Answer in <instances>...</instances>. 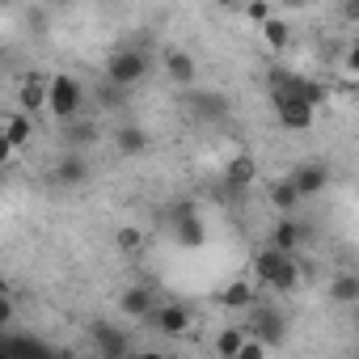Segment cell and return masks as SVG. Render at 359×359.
Listing matches in <instances>:
<instances>
[{
  "mask_svg": "<svg viewBox=\"0 0 359 359\" xmlns=\"http://www.w3.org/2000/svg\"><path fill=\"white\" fill-rule=\"evenodd\" d=\"M89 342H93V351H97L102 359H123V355L131 351V338H127L118 325H106V321L89 325Z\"/></svg>",
  "mask_w": 359,
  "mask_h": 359,
  "instance_id": "ba28073f",
  "label": "cell"
},
{
  "mask_svg": "<svg viewBox=\"0 0 359 359\" xmlns=\"http://www.w3.org/2000/svg\"><path fill=\"white\" fill-rule=\"evenodd\" d=\"M51 182H55V187H64V191H76V187H85V182H89V161H85L76 148H68V152L55 161Z\"/></svg>",
  "mask_w": 359,
  "mask_h": 359,
  "instance_id": "30bf717a",
  "label": "cell"
},
{
  "mask_svg": "<svg viewBox=\"0 0 359 359\" xmlns=\"http://www.w3.org/2000/svg\"><path fill=\"white\" fill-rule=\"evenodd\" d=\"M165 220H169V233H173V241L182 245V250H199V245L208 241V229H203L195 203H187V199L173 203V208L165 212Z\"/></svg>",
  "mask_w": 359,
  "mask_h": 359,
  "instance_id": "3957f363",
  "label": "cell"
},
{
  "mask_svg": "<svg viewBox=\"0 0 359 359\" xmlns=\"http://www.w3.org/2000/svg\"><path fill=\"white\" fill-rule=\"evenodd\" d=\"M254 275H258V287H271V292H292V287L300 283L296 254L275 250V245H266V250L254 258Z\"/></svg>",
  "mask_w": 359,
  "mask_h": 359,
  "instance_id": "6da1fadb",
  "label": "cell"
},
{
  "mask_svg": "<svg viewBox=\"0 0 359 359\" xmlns=\"http://www.w3.org/2000/svg\"><path fill=\"white\" fill-rule=\"evenodd\" d=\"M245 18H254L258 26L271 18V9H266V0H245Z\"/></svg>",
  "mask_w": 359,
  "mask_h": 359,
  "instance_id": "83f0119b",
  "label": "cell"
},
{
  "mask_svg": "<svg viewBox=\"0 0 359 359\" xmlns=\"http://www.w3.org/2000/svg\"><path fill=\"white\" fill-rule=\"evenodd\" d=\"M220 9H245V0H216Z\"/></svg>",
  "mask_w": 359,
  "mask_h": 359,
  "instance_id": "4dcf8cb0",
  "label": "cell"
},
{
  "mask_svg": "<svg viewBox=\"0 0 359 359\" xmlns=\"http://www.w3.org/2000/svg\"><path fill=\"white\" fill-rule=\"evenodd\" d=\"M245 325H250V334H258L271 351H275V346H283V338H287V317H283L279 309H262V304H254Z\"/></svg>",
  "mask_w": 359,
  "mask_h": 359,
  "instance_id": "52a82bcc",
  "label": "cell"
},
{
  "mask_svg": "<svg viewBox=\"0 0 359 359\" xmlns=\"http://www.w3.org/2000/svg\"><path fill=\"white\" fill-rule=\"evenodd\" d=\"M266 351H271V346H266V342H262V338H258V334H250V338H245V346H241V355H237V359H262V355H266Z\"/></svg>",
  "mask_w": 359,
  "mask_h": 359,
  "instance_id": "4316f807",
  "label": "cell"
},
{
  "mask_svg": "<svg viewBox=\"0 0 359 359\" xmlns=\"http://www.w3.org/2000/svg\"><path fill=\"white\" fill-rule=\"evenodd\" d=\"M60 127H64L68 148H76V152H81V144H93V135H97L93 127H76V118H72V123H60Z\"/></svg>",
  "mask_w": 359,
  "mask_h": 359,
  "instance_id": "d4e9b609",
  "label": "cell"
},
{
  "mask_svg": "<svg viewBox=\"0 0 359 359\" xmlns=\"http://www.w3.org/2000/svg\"><path fill=\"white\" fill-rule=\"evenodd\" d=\"M330 300L334 304H359V275L355 271H342L330 279Z\"/></svg>",
  "mask_w": 359,
  "mask_h": 359,
  "instance_id": "d6986e66",
  "label": "cell"
},
{
  "mask_svg": "<svg viewBox=\"0 0 359 359\" xmlns=\"http://www.w3.org/2000/svg\"><path fill=\"white\" fill-rule=\"evenodd\" d=\"M161 64H165V76H169L177 89H191V85L199 81V64H195V55L182 51V47H169V51L161 55Z\"/></svg>",
  "mask_w": 359,
  "mask_h": 359,
  "instance_id": "9c48e42d",
  "label": "cell"
},
{
  "mask_svg": "<svg viewBox=\"0 0 359 359\" xmlns=\"http://www.w3.org/2000/svg\"><path fill=\"white\" fill-rule=\"evenodd\" d=\"M47 102H51V81H43V76H26L22 89H18V106H22L26 114L39 118V110H47Z\"/></svg>",
  "mask_w": 359,
  "mask_h": 359,
  "instance_id": "5bb4252c",
  "label": "cell"
},
{
  "mask_svg": "<svg viewBox=\"0 0 359 359\" xmlns=\"http://www.w3.org/2000/svg\"><path fill=\"white\" fill-rule=\"evenodd\" d=\"M283 5H287V9H300V5H309V0H283Z\"/></svg>",
  "mask_w": 359,
  "mask_h": 359,
  "instance_id": "1f68e13d",
  "label": "cell"
},
{
  "mask_svg": "<svg viewBox=\"0 0 359 359\" xmlns=\"http://www.w3.org/2000/svg\"><path fill=\"white\" fill-rule=\"evenodd\" d=\"M338 18L342 22H359V0H338Z\"/></svg>",
  "mask_w": 359,
  "mask_h": 359,
  "instance_id": "f1b7e54d",
  "label": "cell"
},
{
  "mask_svg": "<svg viewBox=\"0 0 359 359\" xmlns=\"http://www.w3.org/2000/svg\"><path fill=\"white\" fill-rule=\"evenodd\" d=\"M258 182V165H254V156L250 152H237L229 165H224V187L229 191H250Z\"/></svg>",
  "mask_w": 359,
  "mask_h": 359,
  "instance_id": "4fadbf2b",
  "label": "cell"
},
{
  "mask_svg": "<svg viewBox=\"0 0 359 359\" xmlns=\"http://www.w3.org/2000/svg\"><path fill=\"white\" fill-rule=\"evenodd\" d=\"M346 68L359 76V43H351V51H346Z\"/></svg>",
  "mask_w": 359,
  "mask_h": 359,
  "instance_id": "f546056e",
  "label": "cell"
},
{
  "mask_svg": "<svg viewBox=\"0 0 359 359\" xmlns=\"http://www.w3.org/2000/svg\"><path fill=\"white\" fill-rule=\"evenodd\" d=\"M220 304H224V309H254V304H258V292H254L245 279H233V283L220 292Z\"/></svg>",
  "mask_w": 359,
  "mask_h": 359,
  "instance_id": "44dd1931",
  "label": "cell"
},
{
  "mask_svg": "<svg viewBox=\"0 0 359 359\" xmlns=\"http://www.w3.org/2000/svg\"><path fill=\"white\" fill-rule=\"evenodd\" d=\"M187 106H191V114L199 123H229V114H233V102L220 89H191Z\"/></svg>",
  "mask_w": 359,
  "mask_h": 359,
  "instance_id": "8992f818",
  "label": "cell"
},
{
  "mask_svg": "<svg viewBox=\"0 0 359 359\" xmlns=\"http://www.w3.org/2000/svg\"><path fill=\"white\" fill-rule=\"evenodd\" d=\"M148 321H152V330L165 334V338H182V334L191 330V309H187V304H161Z\"/></svg>",
  "mask_w": 359,
  "mask_h": 359,
  "instance_id": "8fae6325",
  "label": "cell"
},
{
  "mask_svg": "<svg viewBox=\"0 0 359 359\" xmlns=\"http://www.w3.org/2000/svg\"><path fill=\"white\" fill-rule=\"evenodd\" d=\"M355 334H359V321H355Z\"/></svg>",
  "mask_w": 359,
  "mask_h": 359,
  "instance_id": "d6a6232c",
  "label": "cell"
},
{
  "mask_svg": "<svg viewBox=\"0 0 359 359\" xmlns=\"http://www.w3.org/2000/svg\"><path fill=\"white\" fill-rule=\"evenodd\" d=\"M13 313H18V304H13V292H5V296H0V334H5V330H13Z\"/></svg>",
  "mask_w": 359,
  "mask_h": 359,
  "instance_id": "484cf974",
  "label": "cell"
},
{
  "mask_svg": "<svg viewBox=\"0 0 359 359\" xmlns=\"http://www.w3.org/2000/svg\"><path fill=\"white\" fill-rule=\"evenodd\" d=\"M144 76H148V55H144L140 47H123V51H114V55L106 60V81H114V85H123V89L140 85Z\"/></svg>",
  "mask_w": 359,
  "mask_h": 359,
  "instance_id": "277c9868",
  "label": "cell"
},
{
  "mask_svg": "<svg viewBox=\"0 0 359 359\" xmlns=\"http://www.w3.org/2000/svg\"><path fill=\"white\" fill-rule=\"evenodd\" d=\"M114 148H118V156H144L148 152V131L140 123H123L114 131Z\"/></svg>",
  "mask_w": 359,
  "mask_h": 359,
  "instance_id": "2e32d148",
  "label": "cell"
},
{
  "mask_svg": "<svg viewBox=\"0 0 359 359\" xmlns=\"http://www.w3.org/2000/svg\"><path fill=\"white\" fill-rule=\"evenodd\" d=\"M304 241V229L296 224V220H279L275 229H271V245L275 250H287V254H296V245Z\"/></svg>",
  "mask_w": 359,
  "mask_h": 359,
  "instance_id": "7402d4cb",
  "label": "cell"
},
{
  "mask_svg": "<svg viewBox=\"0 0 359 359\" xmlns=\"http://www.w3.org/2000/svg\"><path fill=\"white\" fill-rule=\"evenodd\" d=\"M30 140H34V114H26V110L9 114V118H5V144L18 152V148H26Z\"/></svg>",
  "mask_w": 359,
  "mask_h": 359,
  "instance_id": "e0dca14e",
  "label": "cell"
},
{
  "mask_svg": "<svg viewBox=\"0 0 359 359\" xmlns=\"http://www.w3.org/2000/svg\"><path fill=\"white\" fill-rule=\"evenodd\" d=\"M300 203H304V195L296 191V182H292V177H287V182H275V187H271V208H275V212L292 216Z\"/></svg>",
  "mask_w": 359,
  "mask_h": 359,
  "instance_id": "ffe728a7",
  "label": "cell"
},
{
  "mask_svg": "<svg viewBox=\"0 0 359 359\" xmlns=\"http://www.w3.org/2000/svg\"><path fill=\"white\" fill-rule=\"evenodd\" d=\"M118 309H123V317H131V321H148V317L156 313V296H152V287L135 283V287H127V292L118 296Z\"/></svg>",
  "mask_w": 359,
  "mask_h": 359,
  "instance_id": "7c38bea8",
  "label": "cell"
},
{
  "mask_svg": "<svg viewBox=\"0 0 359 359\" xmlns=\"http://www.w3.org/2000/svg\"><path fill=\"white\" fill-rule=\"evenodd\" d=\"M114 241H118L123 254H140V250H144V233H140L135 224H123V229L114 233Z\"/></svg>",
  "mask_w": 359,
  "mask_h": 359,
  "instance_id": "cb8c5ba5",
  "label": "cell"
},
{
  "mask_svg": "<svg viewBox=\"0 0 359 359\" xmlns=\"http://www.w3.org/2000/svg\"><path fill=\"white\" fill-rule=\"evenodd\" d=\"M245 338H250V325H224V330L216 334L212 351H216L220 359H237V355H241V346H245Z\"/></svg>",
  "mask_w": 359,
  "mask_h": 359,
  "instance_id": "ac0fdd59",
  "label": "cell"
},
{
  "mask_svg": "<svg viewBox=\"0 0 359 359\" xmlns=\"http://www.w3.org/2000/svg\"><path fill=\"white\" fill-rule=\"evenodd\" d=\"M81 106H85V85H81L76 76H68V72L51 76V102H47L51 118H55V123H72V118L81 114Z\"/></svg>",
  "mask_w": 359,
  "mask_h": 359,
  "instance_id": "7a4b0ae2",
  "label": "cell"
},
{
  "mask_svg": "<svg viewBox=\"0 0 359 359\" xmlns=\"http://www.w3.org/2000/svg\"><path fill=\"white\" fill-rule=\"evenodd\" d=\"M271 106L279 114V127H287V131H309L317 118V106L296 97V93H271Z\"/></svg>",
  "mask_w": 359,
  "mask_h": 359,
  "instance_id": "5b68a950",
  "label": "cell"
},
{
  "mask_svg": "<svg viewBox=\"0 0 359 359\" xmlns=\"http://www.w3.org/2000/svg\"><path fill=\"white\" fill-rule=\"evenodd\" d=\"M262 39H266V47L279 55V51H287V43H292V30H287V22H275V18H266V22H262Z\"/></svg>",
  "mask_w": 359,
  "mask_h": 359,
  "instance_id": "603a6c76",
  "label": "cell"
},
{
  "mask_svg": "<svg viewBox=\"0 0 359 359\" xmlns=\"http://www.w3.org/2000/svg\"><path fill=\"white\" fill-rule=\"evenodd\" d=\"M292 182H296V191H300L304 199H317V195L330 187V169L317 165V161H309V165H300V169L292 173Z\"/></svg>",
  "mask_w": 359,
  "mask_h": 359,
  "instance_id": "9a60e30c",
  "label": "cell"
}]
</instances>
